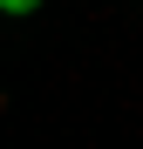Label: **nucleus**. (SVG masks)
Here are the masks:
<instances>
[{"mask_svg":"<svg viewBox=\"0 0 143 149\" xmlns=\"http://www.w3.org/2000/svg\"><path fill=\"white\" fill-rule=\"evenodd\" d=\"M0 7H7V14H34L41 0H0Z\"/></svg>","mask_w":143,"mask_h":149,"instance_id":"nucleus-1","label":"nucleus"}]
</instances>
